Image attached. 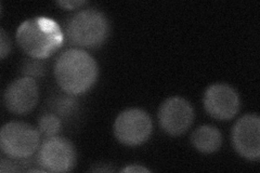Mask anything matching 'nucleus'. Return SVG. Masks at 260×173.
Segmentation results:
<instances>
[{
	"instance_id": "nucleus-18",
	"label": "nucleus",
	"mask_w": 260,
	"mask_h": 173,
	"mask_svg": "<svg viewBox=\"0 0 260 173\" xmlns=\"http://www.w3.org/2000/svg\"><path fill=\"white\" fill-rule=\"evenodd\" d=\"M121 172H150V170L148 168L139 166V164H132V166L124 168Z\"/></svg>"
},
{
	"instance_id": "nucleus-17",
	"label": "nucleus",
	"mask_w": 260,
	"mask_h": 173,
	"mask_svg": "<svg viewBox=\"0 0 260 173\" xmlns=\"http://www.w3.org/2000/svg\"><path fill=\"white\" fill-rule=\"evenodd\" d=\"M56 4L67 10H74L77 7L79 8L80 6L86 5L87 2H83V0H70V2H58Z\"/></svg>"
},
{
	"instance_id": "nucleus-3",
	"label": "nucleus",
	"mask_w": 260,
	"mask_h": 173,
	"mask_svg": "<svg viewBox=\"0 0 260 173\" xmlns=\"http://www.w3.org/2000/svg\"><path fill=\"white\" fill-rule=\"evenodd\" d=\"M110 30L111 26L107 15L95 9H85L69 21L65 36L73 46L96 49L107 41Z\"/></svg>"
},
{
	"instance_id": "nucleus-1",
	"label": "nucleus",
	"mask_w": 260,
	"mask_h": 173,
	"mask_svg": "<svg viewBox=\"0 0 260 173\" xmlns=\"http://www.w3.org/2000/svg\"><path fill=\"white\" fill-rule=\"evenodd\" d=\"M99 76V66L93 57L81 49L65 50L54 64V77L59 87L70 95H79L90 90Z\"/></svg>"
},
{
	"instance_id": "nucleus-9",
	"label": "nucleus",
	"mask_w": 260,
	"mask_h": 173,
	"mask_svg": "<svg viewBox=\"0 0 260 173\" xmlns=\"http://www.w3.org/2000/svg\"><path fill=\"white\" fill-rule=\"evenodd\" d=\"M240 96L233 87L226 84L209 86L204 94V107L209 116L218 120H230L240 111Z\"/></svg>"
},
{
	"instance_id": "nucleus-8",
	"label": "nucleus",
	"mask_w": 260,
	"mask_h": 173,
	"mask_svg": "<svg viewBox=\"0 0 260 173\" xmlns=\"http://www.w3.org/2000/svg\"><path fill=\"white\" fill-rule=\"evenodd\" d=\"M232 144L243 158H260V118L258 115L247 114L241 117L232 129Z\"/></svg>"
},
{
	"instance_id": "nucleus-14",
	"label": "nucleus",
	"mask_w": 260,
	"mask_h": 173,
	"mask_svg": "<svg viewBox=\"0 0 260 173\" xmlns=\"http://www.w3.org/2000/svg\"><path fill=\"white\" fill-rule=\"evenodd\" d=\"M21 72L24 77L29 78H39L43 77L46 74V65L43 60H37L29 57L27 60H24L21 66Z\"/></svg>"
},
{
	"instance_id": "nucleus-2",
	"label": "nucleus",
	"mask_w": 260,
	"mask_h": 173,
	"mask_svg": "<svg viewBox=\"0 0 260 173\" xmlns=\"http://www.w3.org/2000/svg\"><path fill=\"white\" fill-rule=\"evenodd\" d=\"M64 34L55 21L36 16L24 21L16 30V40L29 57L45 60L63 46Z\"/></svg>"
},
{
	"instance_id": "nucleus-5",
	"label": "nucleus",
	"mask_w": 260,
	"mask_h": 173,
	"mask_svg": "<svg viewBox=\"0 0 260 173\" xmlns=\"http://www.w3.org/2000/svg\"><path fill=\"white\" fill-rule=\"evenodd\" d=\"M113 129L119 143L126 146H138L150 139L153 123L150 115L143 110L128 109L118 115Z\"/></svg>"
},
{
	"instance_id": "nucleus-13",
	"label": "nucleus",
	"mask_w": 260,
	"mask_h": 173,
	"mask_svg": "<svg viewBox=\"0 0 260 173\" xmlns=\"http://www.w3.org/2000/svg\"><path fill=\"white\" fill-rule=\"evenodd\" d=\"M61 127V118L53 113L45 114L38 120L39 132L46 137H50L58 134L60 132Z\"/></svg>"
},
{
	"instance_id": "nucleus-12",
	"label": "nucleus",
	"mask_w": 260,
	"mask_h": 173,
	"mask_svg": "<svg viewBox=\"0 0 260 173\" xmlns=\"http://www.w3.org/2000/svg\"><path fill=\"white\" fill-rule=\"evenodd\" d=\"M52 113L60 118H70L78 111V103L70 94L58 97L51 104Z\"/></svg>"
},
{
	"instance_id": "nucleus-10",
	"label": "nucleus",
	"mask_w": 260,
	"mask_h": 173,
	"mask_svg": "<svg viewBox=\"0 0 260 173\" xmlns=\"http://www.w3.org/2000/svg\"><path fill=\"white\" fill-rule=\"evenodd\" d=\"M39 98L38 85L34 78L22 77L8 86L4 93L6 109L15 115H26L35 109Z\"/></svg>"
},
{
	"instance_id": "nucleus-6",
	"label": "nucleus",
	"mask_w": 260,
	"mask_h": 173,
	"mask_svg": "<svg viewBox=\"0 0 260 173\" xmlns=\"http://www.w3.org/2000/svg\"><path fill=\"white\" fill-rule=\"evenodd\" d=\"M76 159L74 145L68 139L58 135L47 137L37 153L38 164L49 172H69L75 167Z\"/></svg>"
},
{
	"instance_id": "nucleus-7",
	"label": "nucleus",
	"mask_w": 260,
	"mask_h": 173,
	"mask_svg": "<svg viewBox=\"0 0 260 173\" xmlns=\"http://www.w3.org/2000/svg\"><path fill=\"white\" fill-rule=\"evenodd\" d=\"M194 120V110L183 97L172 96L162 102L158 110V122L166 133L179 136L188 131Z\"/></svg>"
},
{
	"instance_id": "nucleus-15",
	"label": "nucleus",
	"mask_w": 260,
	"mask_h": 173,
	"mask_svg": "<svg viewBox=\"0 0 260 173\" xmlns=\"http://www.w3.org/2000/svg\"><path fill=\"white\" fill-rule=\"evenodd\" d=\"M20 160H15L12 158H2V162H0V171L3 173L6 172H16L20 171L21 166Z\"/></svg>"
},
{
	"instance_id": "nucleus-4",
	"label": "nucleus",
	"mask_w": 260,
	"mask_h": 173,
	"mask_svg": "<svg viewBox=\"0 0 260 173\" xmlns=\"http://www.w3.org/2000/svg\"><path fill=\"white\" fill-rule=\"evenodd\" d=\"M39 130L21 121L8 122L0 131V147L7 157L15 160L29 159L40 146Z\"/></svg>"
},
{
	"instance_id": "nucleus-11",
	"label": "nucleus",
	"mask_w": 260,
	"mask_h": 173,
	"mask_svg": "<svg viewBox=\"0 0 260 173\" xmlns=\"http://www.w3.org/2000/svg\"><path fill=\"white\" fill-rule=\"evenodd\" d=\"M191 143L200 153L213 154L221 147L222 135L216 127L202 126L192 133Z\"/></svg>"
},
{
	"instance_id": "nucleus-16",
	"label": "nucleus",
	"mask_w": 260,
	"mask_h": 173,
	"mask_svg": "<svg viewBox=\"0 0 260 173\" xmlns=\"http://www.w3.org/2000/svg\"><path fill=\"white\" fill-rule=\"evenodd\" d=\"M11 51V43L9 36L7 35L4 28L0 29V56L4 60L5 57Z\"/></svg>"
}]
</instances>
